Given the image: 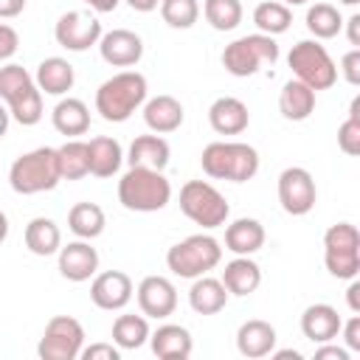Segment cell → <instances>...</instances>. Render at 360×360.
I'll return each instance as SVG.
<instances>
[{
  "label": "cell",
  "instance_id": "cell-1",
  "mask_svg": "<svg viewBox=\"0 0 360 360\" xmlns=\"http://www.w3.org/2000/svg\"><path fill=\"white\" fill-rule=\"evenodd\" d=\"M149 93L146 76L138 70H121L98 84L96 90V112L110 124H124L138 107H143Z\"/></svg>",
  "mask_w": 360,
  "mask_h": 360
},
{
  "label": "cell",
  "instance_id": "cell-2",
  "mask_svg": "<svg viewBox=\"0 0 360 360\" xmlns=\"http://www.w3.org/2000/svg\"><path fill=\"white\" fill-rule=\"evenodd\" d=\"M200 166L211 180L248 183L259 172V152L242 141H211L200 155Z\"/></svg>",
  "mask_w": 360,
  "mask_h": 360
},
{
  "label": "cell",
  "instance_id": "cell-3",
  "mask_svg": "<svg viewBox=\"0 0 360 360\" xmlns=\"http://www.w3.org/2000/svg\"><path fill=\"white\" fill-rule=\"evenodd\" d=\"M169 200H172V183L158 169L129 166L118 180V202L127 211L152 214V211L166 208Z\"/></svg>",
  "mask_w": 360,
  "mask_h": 360
},
{
  "label": "cell",
  "instance_id": "cell-4",
  "mask_svg": "<svg viewBox=\"0 0 360 360\" xmlns=\"http://www.w3.org/2000/svg\"><path fill=\"white\" fill-rule=\"evenodd\" d=\"M0 98L17 124L34 127L42 121V93L22 65L8 62L0 68Z\"/></svg>",
  "mask_w": 360,
  "mask_h": 360
},
{
  "label": "cell",
  "instance_id": "cell-5",
  "mask_svg": "<svg viewBox=\"0 0 360 360\" xmlns=\"http://www.w3.org/2000/svg\"><path fill=\"white\" fill-rule=\"evenodd\" d=\"M59 180L62 174H59V160L53 146L31 149L8 166V186L22 197L51 191L59 186Z\"/></svg>",
  "mask_w": 360,
  "mask_h": 360
},
{
  "label": "cell",
  "instance_id": "cell-6",
  "mask_svg": "<svg viewBox=\"0 0 360 360\" xmlns=\"http://www.w3.org/2000/svg\"><path fill=\"white\" fill-rule=\"evenodd\" d=\"M222 262V245L211 233H191L169 248L166 267L180 278H197L211 273Z\"/></svg>",
  "mask_w": 360,
  "mask_h": 360
},
{
  "label": "cell",
  "instance_id": "cell-7",
  "mask_svg": "<svg viewBox=\"0 0 360 360\" xmlns=\"http://www.w3.org/2000/svg\"><path fill=\"white\" fill-rule=\"evenodd\" d=\"M281 56L278 51V42L276 37H267V34H245L233 42L225 45L222 51V68L231 73V76H253L259 73L264 65H276Z\"/></svg>",
  "mask_w": 360,
  "mask_h": 360
},
{
  "label": "cell",
  "instance_id": "cell-8",
  "mask_svg": "<svg viewBox=\"0 0 360 360\" xmlns=\"http://www.w3.org/2000/svg\"><path fill=\"white\" fill-rule=\"evenodd\" d=\"M287 65L292 70V76L298 82H304L307 87L318 90H329L338 82V65L329 56L326 45H321V39H301L290 48L287 53Z\"/></svg>",
  "mask_w": 360,
  "mask_h": 360
},
{
  "label": "cell",
  "instance_id": "cell-9",
  "mask_svg": "<svg viewBox=\"0 0 360 360\" xmlns=\"http://www.w3.org/2000/svg\"><path fill=\"white\" fill-rule=\"evenodd\" d=\"M180 211L200 228L214 231L219 225L228 222L231 217V205L225 200V194L211 186L208 180H188L180 188Z\"/></svg>",
  "mask_w": 360,
  "mask_h": 360
},
{
  "label": "cell",
  "instance_id": "cell-10",
  "mask_svg": "<svg viewBox=\"0 0 360 360\" xmlns=\"http://www.w3.org/2000/svg\"><path fill=\"white\" fill-rule=\"evenodd\" d=\"M323 264L335 278H357L360 273V233L352 222H335L323 233Z\"/></svg>",
  "mask_w": 360,
  "mask_h": 360
},
{
  "label": "cell",
  "instance_id": "cell-11",
  "mask_svg": "<svg viewBox=\"0 0 360 360\" xmlns=\"http://www.w3.org/2000/svg\"><path fill=\"white\" fill-rule=\"evenodd\" d=\"M84 349V326L73 315H53L37 343L42 360H76Z\"/></svg>",
  "mask_w": 360,
  "mask_h": 360
},
{
  "label": "cell",
  "instance_id": "cell-12",
  "mask_svg": "<svg viewBox=\"0 0 360 360\" xmlns=\"http://www.w3.org/2000/svg\"><path fill=\"white\" fill-rule=\"evenodd\" d=\"M101 34H104L101 31V22L90 11H79V8L65 11L56 20V25H53L56 45H62L65 51H73V53H82V51L98 45Z\"/></svg>",
  "mask_w": 360,
  "mask_h": 360
},
{
  "label": "cell",
  "instance_id": "cell-13",
  "mask_svg": "<svg viewBox=\"0 0 360 360\" xmlns=\"http://www.w3.org/2000/svg\"><path fill=\"white\" fill-rule=\"evenodd\" d=\"M278 202L290 217H304L318 202V188L304 166H287L278 174Z\"/></svg>",
  "mask_w": 360,
  "mask_h": 360
},
{
  "label": "cell",
  "instance_id": "cell-14",
  "mask_svg": "<svg viewBox=\"0 0 360 360\" xmlns=\"http://www.w3.org/2000/svg\"><path fill=\"white\" fill-rule=\"evenodd\" d=\"M132 292H135V284H132V278L124 270L96 273L93 276V284H90V301L98 309H107V312L124 309L132 301Z\"/></svg>",
  "mask_w": 360,
  "mask_h": 360
},
{
  "label": "cell",
  "instance_id": "cell-15",
  "mask_svg": "<svg viewBox=\"0 0 360 360\" xmlns=\"http://www.w3.org/2000/svg\"><path fill=\"white\" fill-rule=\"evenodd\" d=\"M135 298L141 312L155 321H163L177 309V290L166 276H143L135 290Z\"/></svg>",
  "mask_w": 360,
  "mask_h": 360
},
{
  "label": "cell",
  "instance_id": "cell-16",
  "mask_svg": "<svg viewBox=\"0 0 360 360\" xmlns=\"http://www.w3.org/2000/svg\"><path fill=\"white\" fill-rule=\"evenodd\" d=\"M59 256V273L62 278L79 284V281H90L96 273H98V250L90 245V239H76V242H68L56 250Z\"/></svg>",
  "mask_w": 360,
  "mask_h": 360
},
{
  "label": "cell",
  "instance_id": "cell-17",
  "mask_svg": "<svg viewBox=\"0 0 360 360\" xmlns=\"http://www.w3.org/2000/svg\"><path fill=\"white\" fill-rule=\"evenodd\" d=\"M98 53L112 68H135L143 56V39L129 28H112L101 34Z\"/></svg>",
  "mask_w": 360,
  "mask_h": 360
},
{
  "label": "cell",
  "instance_id": "cell-18",
  "mask_svg": "<svg viewBox=\"0 0 360 360\" xmlns=\"http://www.w3.org/2000/svg\"><path fill=\"white\" fill-rule=\"evenodd\" d=\"M208 124L217 135H242L250 124L248 104L236 96H219L208 107Z\"/></svg>",
  "mask_w": 360,
  "mask_h": 360
},
{
  "label": "cell",
  "instance_id": "cell-19",
  "mask_svg": "<svg viewBox=\"0 0 360 360\" xmlns=\"http://www.w3.org/2000/svg\"><path fill=\"white\" fill-rule=\"evenodd\" d=\"M276 340H278L276 326L262 318H250V321L239 323V329H236V349L248 360L267 357L276 349Z\"/></svg>",
  "mask_w": 360,
  "mask_h": 360
},
{
  "label": "cell",
  "instance_id": "cell-20",
  "mask_svg": "<svg viewBox=\"0 0 360 360\" xmlns=\"http://www.w3.org/2000/svg\"><path fill=\"white\" fill-rule=\"evenodd\" d=\"M183 118H186V110H183V104L174 96L160 93V96L143 101V124L155 135H169V132L180 129Z\"/></svg>",
  "mask_w": 360,
  "mask_h": 360
},
{
  "label": "cell",
  "instance_id": "cell-21",
  "mask_svg": "<svg viewBox=\"0 0 360 360\" xmlns=\"http://www.w3.org/2000/svg\"><path fill=\"white\" fill-rule=\"evenodd\" d=\"M149 346L160 360H186L194 352V338L180 323H163L149 332Z\"/></svg>",
  "mask_w": 360,
  "mask_h": 360
},
{
  "label": "cell",
  "instance_id": "cell-22",
  "mask_svg": "<svg viewBox=\"0 0 360 360\" xmlns=\"http://www.w3.org/2000/svg\"><path fill=\"white\" fill-rule=\"evenodd\" d=\"M264 225L253 217H239L225 228V250H231L233 256H253L264 248Z\"/></svg>",
  "mask_w": 360,
  "mask_h": 360
},
{
  "label": "cell",
  "instance_id": "cell-23",
  "mask_svg": "<svg viewBox=\"0 0 360 360\" xmlns=\"http://www.w3.org/2000/svg\"><path fill=\"white\" fill-rule=\"evenodd\" d=\"M340 323H343V318L338 315V309L332 304H309L301 315V332L312 343L335 340L340 332Z\"/></svg>",
  "mask_w": 360,
  "mask_h": 360
},
{
  "label": "cell",
  "instance_id": "cell-24",
  "mask_svg": "<svg viewBox=\"0 0 360 360\" xmlns=\"http://www.w3.org/2000/svg\"><path fill=\"white\" fill-rule=\"evenodd\" d=\"M34 82H37L39 93H45V96H65L76 82V70H73V65L68 59L48 56V59H42L37 65Z\"/></svg>",
  "mask_w": 360,
  "mask_h": 360
},
{
  "label": "cell",
  "instance_id": "cell-25",
  "mask_svg": "<svg viewBox=\"0 0 360 360\" xmlns=\"http://www.w3.org/2000/svg\"><path fill=\"white\" fill-rule=\"evenodd\" d=\"M219 281L225 284L228 295L245 298V295H250V292L259 290V284H262V267L250 256H236V259H231L225 264Z\"/></svg>",
  "mask_w": 360,
  "mask_h": 360
},
{
  "label": "cell",
  "instance_id": "cell-26",
  "mask_svg": "<svg viewBox=\"0 0 360 360\" xmlns=\"http://www.w3.org/2000/svg\"><path fill=\"white\" fill-rule=\"evenodd\" d=\"M191 290H188V307L197 312V315H217L225 309L228 304V290L219 278H211L208 273L205 276H197L191 278Z\"/></svg>",
  "mask_w": 360,
  "mask_h": 360
},
{
  "label": "cell",
  "instance_id": "cell-27",
  "mask_svg": "<svg viewBox=\"0 0 360 360\" xmlns=\"http://www.w3.org/2000/svg\"><path fill=\"white\" fill-rule=\"evenodd\" d=\"M51 121H53V129L65 138H76V135H84L90 129V110L82 98H59L53 112H51Z\"/></svg>",
  "mask_w": 360,
  "mask_h": 360
},
{
  "label": "cell",
  "instance_id": "cell-28",
  "mask_svg": "<svg viewBox=\"0 0 360 360\" xmlns=\"http://www.w3.org/2000/svg\"><path fill=\"white\" fill-rule=\"evenodd\" d=\"M169 158H172V149L166 143V138L160 135H138L132 143H129V152H127V160L129 166H143V169H158L163 172L169 166Z\"/></svg>",
  "mask_w": 360,
  "mask_h": 360
},
{
  "label": "cell",
  "instance_id": "cell-29",
  "mask_svg": "<svg viewBox=\"0 0 360 360\" xmlns=\"http://www.w3.org/2000/svg\"><path fill=\"white\" fill-rule=\"evenodd\" d=\"M278 112L287 121H307L315 112V90L298 79H290L278 93Z\"/></svg>",
  "mask_w": 360,
  "mask_h": 360
},
{
  "label": "cell",
  "instance_id": "cell-30",
  "mask_svg": "<svg viewBox=\"0 0 360 360\" xmlns=\"http://www.w3.org/2000/svg\"><path fill=\"white\" fill-rule=\"evenodd\" d=\"M87 155H90V174L96 177H112L124 163V149L110 135H98L87 141Z\"/></svg>",
  "mask_w": 360,
  "mask_h": 360
},
{
  "label": "cell",
  "instance_id": "cell-31",
  "mask_svg": "<svg viewBox=\"0 0 360 360\" xmlns=\"http://www.w3.org/2000/svg\"><path fill=\"white\" fill-rule=\"evenodd\" d=\"M25 248L34 256H53L62 248V231L51 217H34L25 225Z\"/></svg>",
  "mask_w": 360,
  "mask_h": 360
},
{
  "label": "cell",
  "instance_id": "cell-32",
  "mask_svg": "<svg viewBox=\"0 0 360 360\" xmlns=\"http://www.w3.org/2000/svg\"><path fill=\"white\" fill-rule=\"evenodd\" d=\"M104 225H107V217H104V208L98 202H76L68 211V228L79 239H96V236H101L104 233Z\"/></svg>",
  "mask_w": 360,
  "mask_h": 360
},
{
  "label": "cell",
  "instance_id": "cell-33",
  "mask_svg": "<svg viewBox=\"0 0 360 360\" xmlns=\"http://www.w3.org/2000/svg\"><path fill=\"white\" fill-rule=\"evenodd\" d=\"M56 160H59V174L62 180H82L90 174V155H87V141L70 138L62 146H56Z\"/></svg>",
  "mask_w": 360,
  "mask_h": 360
},
{
  "label": "cell",
  "instance_id": "cell-34",
  "mask_svg": "<svg viewBox=\"0 0 360 360\" xmlns=\"http://www.w3.org/2000/svg\"><path fill=\"white\" fill-rule=\"evenodd\" d=\"M253 25L259 28V34L278 37L292 25V8L281 0H264L253 8Z\"/></svg>",
  "mask_w": 360,
  "mask_h": 360
},
{
  "label": "cell",
  "instance_id": "cell-35",
  "mask_svg": "<svg viewBox=\"0 0 360 360\" xmlns=\"http://www.w3.org/2000/svg\"><path fill=\"white\" fill-rule=\"evenodd\" d=\"M146 340H149V321L143 312L141 315H118L112 321V343L118 349L132 352V349H141Z\"/></svg>",
  "mask_w": 360,
  "mask_h": 360
},
{
  "label": "cell",
  "instance_id": "cell-36",
  "mask_svg": "<svg viewBox=\"0 0 360 360\" xmlns=\"http://www.w3.org/2000/svg\"><path fill=\"white\" fill-rule=\"evenodd\" d=\"M307 31L315 39H332L343 31V14L332 3H315L307 8Z\"/></svg>",
  "mask_w": 360,
  "mask_h": 360
},
{
  "label": "cell",
  "instance_id": "cell-37",
  "mask_svg": "<svg viewBox=\"0 0 360 360\" xmlns=\"http://www.w3.org/2000/svg\"><path fill=\"white\" fill-rule=\"evenodd\" d=\"M202 17L214 31H233L245 11L239 0H202Z\"/></svg>",
  "mask_w": 360,
  "mask_h": 360
},
{
  "label": "cell",
  "instance_id": "cell-38",
  "mask_svg": "<svg viewBox=\"0 0 360 360\" xmlns=\"http://www.w3.org/2000/svg\"><path fill=\"white\" fill-rule=\"evenodd\" d=\"M160 17L169 28H191L200 20V3L197 0H160Z\"/></svg>",
  "mask_w": 360,
  "mask_h": 360
},
{
  "label": "cell",
  "instance_id": "cell-39",
  "mask_svg": "<svg viewBox=\"0 0 360 360\" xmlns=\"http://www.w3.org/2000/svg\"><path fill=\"white\" fill-rule=\"evenodd\" d=\"M338 146L343 155L357 158L360 155V96L352 98L349 104V115L343 118V124L338 127Z\"/></svg>",
  "mask_w": 360,
  "mask_h": 360
},
{
  "label": "cell",
  "instance_id": "cell-40",
  "mask_svg": "<svg viewBox=\"0 0 360 360\" xmlns=\"http://www.w3.org/2000/svg\"><path fill=\"white\" fill-rule=\"evenodd\" d=\"M340 73H343V79L349 82V84H360V48H352V51H346L343 56H340V68H338Z\"/></svg>",
  "mask_w": 360,
  "mask_h": 360
},
{
  "label": "cell",
  "instance_id": "cell-41",
  "mask_svg": "<svg viewBox=\"0 0 360 360\" xmlns=\"http://www.w3.org/2000/svg\"><path fill=\"white\" fill-rule=\"evenodd\" d=\"M338 335L343 338V346L349 352H360V312H354L349 321H343Z\"/></svg>",
  "mask_w": 360,
  "mask_h": 360
},
{
  "label": "cell",
  "instance_id": "cell-42",
  "mask_svg": "<svg viewBox=\"0 0 360 360\" xmlns=\"http://www.w3.org/2000/svg\"><path fill=\"white\" fill-rule=\"evenodd\" d=\"M82 360H121V349L115 343H90L79 354Z\"/></svg>",
  "mask_w": 360,
  "mask_h": 360
},
{
  "label": "cell",
  "instance_id": "cell-43",
  "mask_svg": "<svg viewBox=\"0 0 360 360\" xmlns=\"http://www.w3.org/2000/svg\"><path fill=\"white\" fill-rule=\"evenodd\" d=\"M20 48V34L8 25V22H0V62L11 59Z\"/></svg>",
  "mask_w": 360,
  "mask_h": 360
},
{
  "label": "cell",
  "instance_id": "cell-44",
  "mask_svg": "<svg viewBox=\"0 0 360 360\" xmlns=\"http://www.w3.org/2000/svg\"><path fill=\"white\" fill-rule=\"evenodd\" d=\"M349 349L346 346H335L332 340H326V343H318V349H315V360H349Z\"/></svg>",
  "mask_w": 360,
  "mask_h": 360
},
{
  "label": "cell",
  "instance_id": "cell-45",
  "mask_svg": "<svg viewBox=\"0 0 360 360\" xmlns=\"http://www.w3.org/2000/svg\"><path fill=\"white\" fill-rule=\"evenodd\" d=\"M343 25H346L349 45H352V48H360V14H352L349 20H343Z\"/></svg>",
  "mask_w": 360,
  "mask_h": 360
},
{
  "label": "cell",
  "instance_id": "cell-46",
  "mask_svg": "<svg viewBox=\"0 0 360 360\" xmlns=\"http://www.w3.org/2000/svg\"><path fill=\"white\" fill-rule=\"evenodd\" d=\"M25 0H0V20H11L17 14H22Z\"/></svg>",
  "mask_w": 360,
  "mask_h": 360
},
{
  "label": "cell",
  "instance_id": "cell-47",
  "mask_svg": "<svg viewBox=\"0 0 360 360\" xmlns=\"http://www.w3.org/2000/svg\"><path fill=\"white\" fill-rule=\"evenodd\" d=\"M346 304L352 312H360V281L349 278V290H346Z\"/></svg>",
  "mask_w": 360,
  "mask_h": 360
},
{
  "label": "cell",
  "instance_id": "cell-48",
  "mask_svg": "<svg viewBox=\"0 0 360 360\" xmlns=\"http://www.w3.org/2000/svg\"><path fill=\"white\" fill-rule=\"evenodd\" d=\"M84 6H90L93 11H98V14H110V11H115L118 8V3L121 0H82Z\"/></svg>",
  "mask_w": 360,
  "mask_h": 360
},
{
  "label": "cell",
  "instance_id": "cell-49",
  "mask_svg": "<svg viewBox=\"0 0 360 360\" xmlns=\"http://www.w3.org/2000/svg\"><path fill=\"white\" fill-rule=\"evenodd\" d=\"M132 11H141V14H149V11H155L158 6H160V0H124Z\"/></svg>",
  "mask_w": 360,
  "mask_h": 360
},
{
  "label": "cell",
  "instance_id": "cell-50",
  "mask_svg": "<svg viewBox=\"0 0 360 360\" xmlns=\"http://www.w3.org/2000/svg\"><path fill=\"white\" fill-rule=\"evenodd\" d=\"M270 354H273V357H278V360H287V357H292V360H301V357H304L298 349H273Z\"/></svg>",
  "mask_w": 360,
  "mask_h": 360
},
{
  "label": "cell",
  "instance_id": "cell-51",
  "mask_svg": "<svg viewBox=\"0 0 360 360\" xmlns=\"http://www.w3.org/2000/svg\"><path fill=\"white\" fill-rule=\"evenodd\" d=\"M8 124H11V112H8L6 104H0V138L8 132Z\"/></svg>",
  "mask_w": 360,
  "mask_h": 360
},
{
  "label": "cell",
  "instance_id": "cell-52",
  "mask_svg": "<svg viewBox=\"0 0 360 360\" xmlns=\"http://www.w3.org/2000/svg\"><path fill=\"white\" fill-rule=\"evenodd\" d=\"M8 239V217H6V211L0 208V245Z\"/></svg>",
  "mask_w": 360,
  "mask_h": 360
},
{
  "label": "cell",
  "instance_id": "cell-53",
  "mask_svg": "<svg viewBox=\"0 0 360 360\" xmlns=\"http://www.w3.org/2000/svg\"><path fill=\"white\" fill-rule=\"evenodd\" d=\"M284 6H304V3H309V0H281Z\"/></svg>",
  "mask_w": 360,
  "mask_h": 360
},
{
  "label": "cell",
  "instance_id": "cell-54",
  "mask_svg": "<svg viewBox=\"0 0 360 360\" xmlns=\"http://www.w3.org/2000/svg\"><path fill=\"white\" fill-rule=\"evenodd\" d=\"M340 3H343V6H357L360 0H340Z\"/></svg>",
  "mask_w": 360,
  "mask_h": 360
}]
</instances>
